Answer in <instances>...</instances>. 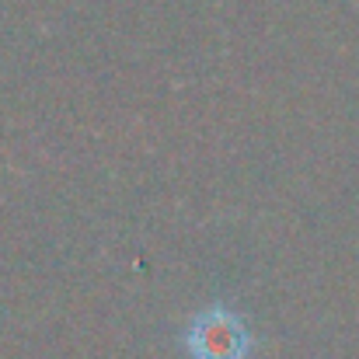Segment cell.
Wrapping results in <instances>:
<instances>
[{
  "instance_id": "6da1fadb",
  "label": "cell",
  "mask_w": 359,
  "mask_h": 359,
  "mask_svg": "<svg viewBox=\"0 0 359 359\" xmlns=\"http://www.w3.org/2000/svg\"><path fill=\"white\" fill-rule=\"evenodd\" d=\"M185 349L192 359H244L251 349V335L241 314L224 304H213L192 318L185 332Z\"/></svg>"
}]
</instances>
